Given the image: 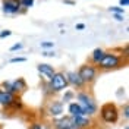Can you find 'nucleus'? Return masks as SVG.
I'll return each instance as SVG.
<instances>
[{
  "instance_id": "7ed1b4c3",
  "label": "nucleus",
  "mask_w": 129,
  "mask_h": 129,
  "mask_svg": "<svg viewBox=\"0 0 129 129\" xmlns=\"http://www.w3.org/2000/svg\"><path fill=\"white\" fill-rule=\"evenodd\" d=\"M97 114L104 125H116L119 122V117H120V110H119L116 103L109 101V103H104L100 107Z\"/></svg>"
},
{
  "instance_id": "412c9836",
  "label": "nucleus",
  "mask_w": 129,
  "mask_h": 129,
  "mask_svg": "<svg viewBox=\"0 0 129 129\" xmlns=\"http://www.w3.org/2000/svg\"><path fill=\"white\" fill-rule=\"evenodd\" d=\"M40 47L43 48V51H44V50H53L54 43H53V41H43V43H40Z\"/></svg>"
},
{
  "instance_id": "b1692460",
  "label": "nucleus",
  "mask_w": 129,
  "mask_h": 129,
  "mask_svg": "<svg viewBox=\"0 0 129 129\" xmlns=\"http://www.w3.org/2000/svg\"><path fill=\"white\" fill-rule=\"evenodd\" d=\"M22 48H24V44H22V43H16V44H13L9 50L13 53V51H19V50H22Z\"/></svg>"
},
{
  "instance_id": "f03ea898",
  "label": "nucleus",
  "mask_w": 129,
  "mask_h": 129,
  "mask_svg": "<svg viewBox=\"0 0 129 129\" xmlns=\"http://www.w3.org/2000/svg\"><path fill=\"white\" fill-rule=\"evenodd\" d=\"M75 98H76V103L79 104V107L82 109L84 116H88V117H94L98 112V104H97L94 95L89 92L88 89H79L75 92Z\"/></svg>"
},
{
  "instance_id": "423d86ee",
  "label": "nucleus",
  "mask_w": 129,
  "mask_h": 129,
  "mask_svg": "<svg viewBox=\"0 0 129 129\" xmlns=\"http://www.w3.org/2000/svg\"><path fill=\"white\" fill-rule=\"evenodd\" d=\"M64 114V104L57 100V98H51L46 104V116L50 119H56Z\"/></svg>"
},
{
  "instance_id": "f8f14e48",
  "label": "nucleus",
  "mask_w": 129,
  "mask_h": 129,
  "mask_svg": "<svg viewBox=\"0 0 129 129\" xmlns=\"http://www.w3.org/2000/svg\"><path fill=\"white\" fill-rule=\"evenodd\" d=\"M22 110H24V101L19 95H16L13 98V101L10 103V106L8 109H5V112H12V113H21Z\"/></svg>"
},
{
  "instance_id": "a878e982",
  "label": "nucleus",
  "mask_w": 129,
  "mask_h": 129,
  "mask_svg": "<svg viewBox=\"0 0 129 129\" xmlns=\"http://www.w3.org/2000/svg\"><path fill=\"white\" fill-rule=\"evenodd\" d=\"M43 56L44 57H54L56 53H54L53 50H44V51H43Z\"/></svg>"
},
{
  "instance_id": "6ab92c4d",
  "label": "nucleus",
  "mask_w": 129,
  "mask_h": 129,
  "mask_svg": "<svg viewBox=\"0 0 129 129\" xmlns=\"http://www.w3.org/2000/svg\"><path fill=\"white\" fill-rule=\"evenodd\" d=\"M109 12H112L113 15H125V9L120 6H110Z\"/></svg>"
},
{
  "instance_id": "bb28decb",
  "label": "nucleus",
  "mask_w": 129,
  "mask_h": 129,
  "mask_svg": "<svg viewBox=\"0 0 129 129\" xmlns=\"http://www.w3.org/2000/svg\"><path fill=\"white\" fill-rule=\"evenodd\" d=\"M128 5H129V0H119V6H120V8L125 9Z\"/></svg>"
},
{
  "instance_id": "4468645a",
  "label": "nucleus",
  "mask_w": 129,
  "mask_h": 129,
  "mask_svg": "<svg viewBox=\"0 0 129 129\" xmlns=\"http://www.w3.org/2000/svg\"><path fill=\"white\" fill-rule=\"evenodd\" d=\"M68 114L72 116V117H76V116H84L82 113V109L79 107V104L76 101H71L68 104Z\"/></svg>"
},
{
  "instance_id": "393cba45",
  "label": "nucleus",
  "mask_w": 129,
  "mask_h": 129,
  "mask_svg": "<svg viewBox=\"0 0 129 129\" xmlns=\"http://www.w3.org/2000/svg\"><path fill=\"white\" fill-rule=\"evenodd\" d=\"M12 35V31L10 29H3V31H0V38H8Z\"/></svg>"
},
{
  "instance_id": "7c9ffc66",
  "label": "nucleus",
  "mask_w": 129,
  "mask_h": 129,
  "mask_svg": "<svg viewBox=\"0 0 129 129\" xmlns=\"http://www.w3.org/2000/svg\"><path fill=\"white\" fill-rule=\"evenodd\" d=\"M123 129H129V126H128V123H126V125H125V126H123Z\"/></svg>"
},
{
  "instance_id": "0eeeda50",
  "label": "nucleus",
  "mask_w": 129,
  "mask_h": 129,
  "mask_svg": "<svg viewBox=\"0 0 129 129\" xmlns=\"http://www.w3.org/2000/svg\"><path fill=\"white\" fill-rule=\"evenodd\" d=\"M50 125H51V129H79L73 122V117L69 114H63L60 117L51 119Z\"/></svg>"
},
{
  "instance_id": "f257e3e1",
  "label": "nucleus",
  "mask_w": 129,
  "mask_h": 129,
  "mask_svg": "<svg viewBox=\"0 0 129 129\" xmlns=\"http://www.w3.org/2000/svg\"><path fill=\"white\" fill-rule=\"evenodd\" d=\"M128 56L119 53V51H114V50H109L104 51V54L101 57V60L95 64L98 71H103V72H109V71H116V69H120L125 68L128 63Z\"/></svg>"
},
{
  "instance_id": "39448f33",
  "label": "nucleus",
  "mask_w": 129,
  "mask_h": 129,
  "mask_svg": "<svg viewBox=\"0 0 129 129\" xmlns=\"http://www.w3.org/2000/svg\"><path fill=\"white\" fill-rule=\"evenodd\" d=\"M48 87H50V89H51L53 94H59V92L64 91V89L69 87V85H68V79H66L64 72H62V71H56L54 75L48 79Z\"/></svg>"
},
{
  "instance_id": "9b49d317",
  "label": "nucleus",
  "mask_w": 129,
  "mask_h": 129,
  "mask_svg": "<svg viewBox=\"0 0 129 129\" xmlns=\"http://www.w3.org/2000/svg\"><path fill=\"white\" fill-rule=\"evenodd\" d=\"M37 71H38V73L43 76V79L44 81H48L53 75H54V72H56V69H54L51 64H48V63L37 64Z\"/></svg>"
},
{
  "instance_id": "c85d7f7f",
  "label": "nucleus",
  "mask_w": 129,
  "mask_h": 129,
  "mask_svg": "<svg viewBox=\"0 0 129 129\" xmlns=\"http://www.w3.org/2000/svg\"><path fill=\"white\" fill-rule=\"evenodd\" d=\"M114 16V19H116V21H119V22H122V21H123V18H125V15H113Z\"/></svg>"
},
{
  "instance_id": "c756f323",
  "label": "nucleus",
  "mask_w": 129,
  "mask_h": 129,
  "mask_svg": "<svg viewBox=\"0 0 129 129\" xmlns=\"http://www.w3.org/2000/svg\"><path fill=\"white\" fill-rule=\"evenodd\" d=\"M64 5H69V6H73L75 5V0H63Z\"/></svg>"
},
{
  "instance_id": "1a4fd4ad",
  "label": "nucleus",
  "mask_w": 129,
  "mask_h": 129,
  "mask_svg": "<svg viewBox=\"0 0 129 129\" xmlns=\"http://www.w3.org/2000/svg\"><path fill=\"white\" fill-rule=\"evenodd\" d=\"M64 75H66V79H68V85H71L72 88L78 89V91L87 88L85 82L81 79V76L78 75L76 71H68V72H64Z\"/></svg>"
},
{
  "instance_id": "9d476101",
  "label": "nucleus",
  "mask_w": 129,
  "mask_h": 129,
  "mask_svg": "<svg viewBox=\"0 0 129 129\" xmlns=\"http://www.w3.org/2000/svg\"><path fill=\"white\" fill-rule=\"evenodd\" d=\"M26 89H28V84L25 78H16V79L10 81V94L21 97V94H24Z\"/></svg>"
},
{
  "instance_id": "aec40b11",
  "label": "nucleus",
  "mask_w": 129,
  "mask_h": 129,
  "mask_svg": "<svg viewBox=\"0 0 129 129\" xmlns=\"http://www.w3.org/2000/svg\"><path fill=\"white\" fill-rule=\"evenodd\" d=\"M19 3H21V6L24 10H28L29 8L34 6V3H35V0H19Z\"/></svg>"
},
{
  "instance_id": "cd10ccee",
  "label": "nucleus",
  "mask_w": 129,
  "mask_h": 129,
  "mask_svg": "<svg viewBox=\"0 0 129 129\" xmlns=\"http://www.w3.org/2000/svg\"><path fill=\"white\" fill-rule=\"evenodd\" d=\"M78 31H82V29H85V24H76V26H75Z\"/></svg>"
},
{
  "instance_id": "4be33fe9",
  "label": "nucleus",
  "mask_w": 129,
  "mask_h": 129,
  "mask_svg": "<svg viewBox=\"0 0 129 129\" xmlns=\"http://www.w3.org/2000/svg\"><path fill=\"white\" fill-rule=\"evenodd\" d=\"M41 87H43V91H44V95H46V97L53 95L51 89H50V87H48V81H44V82L41 84Z\"/></svg>"
},
{
  "instance_id": "2eb2a0df",
  "label": "nucleus",
  "mask_w": 129,
  "mask_h": 129,
  "mask_svg": "<svg viewBox=\"0 0 129 129\" xmlns=\"http://www.w3.org/2000/svg\"><path fill=\"white\" fill-rule=\"evenodd\" d=\"M104 48H101V47H97L92 50V53L89 54V62L88 63L91 64H97L100 60H101V57H103V54H104Z\"/></svg>"
},
{
  "instance_id": "a211bd4d",
  "label": "nucleus",
  "mask_w": 129,
  "mask_h": 129,
  "mask_svg": "<svg viewBox=\"0 0 129 129\" xmlns=\"http://www.w3.org/2000/svg\"><path fill=\"white\" fill-rule=\"evenodd\" d=\"M119 110H120V116H123L125 120H128L129 119V104L128 103H125L122 106V109H119Z\"/></svg>"
},
{
  "instance_id": "ddd939ff",
  "label": "nucleus",
  "mask_w": 129,
  "mask_h": 129,
  "mask_svg": "<svg viewBox=\"0 0 129 129\" xmlns=\"http://www.w3.org/2000/svg\"><path fill=\"white\" fill-rule=\"evenodd\" d=\"M16 95L10 94V92H6V91H3V89L0 88V106H2L3 109H8L9 106H10V103L13 101Z\"/></svg>"
},
{
  "instance_id": "5701e85b",
  "label": "nucleus",
  "mask_w": 129,
  "mask_h": 129,
  "mask_svg": "<svg viewBox=\"0 0 129 129\" xmlns=\"http://www.w3.org/2000/svg\"><path fill=\"white\" fill-rule=\"evenodd\" d=\"M9 62H10V63H24V62H26V57L16 56V57H12V59H10Z\"/></svg>"
},
{
  "instance_id": "20e7f679",
  "label": "nucleus",
  "mask_w": 129,
  "mask_h": 129,
  "mask_svg": "<svg viewBox=\"0 0 129 129\" xmlns=\"http://www.w3.org/2000/svg\"><path fill=\"white\" fill-rule=\"evenodd\" d=\"M78 75L81 76V79L85 82V85H91L94 84L98 78V69H97L95 64H91V63H84L79 66V69L76 71Z\"/></svg>"
},
{
  "instance_id": "dca6fc26",
  "label": "nucleus",
  "mask_w": 129,
  "mask_h": 129,
  "mask_svg": "<svg viewBox=\"0 0 129 129\" xmlns=\"http://www.w3.org/2000/svg\"><path fill=\"white\" fill-rule=\"evenodd\" d=\"M28 129H51V125L44 120H34L29 123Z\"/></svg>"
},
{
  "instance_id": "f3484780",
  "label": "nucleus",
  "mask_w": 129,
  "mask_h": 129,
  "mask_svg": "<svg viewBox=\"0 0 129 129\" xmlns=\"http://www.w3.org/2000/svg\"><path fill=\"white\" fill-rule=\"evenodd\" d=\"M75 100V91L73 89H64V92H63V95H62V103L63 104H69L71 101H73Z\"/></svg>"
},
{
  "instance_id": "6e6552de",
  "label": "nucleus",
  "mask_w": 129,
  "mask_h": 129,
  "mask_svg": "<svg viewBox=\"0 0 129 129\" xmlns=\"http://www.w3.org/2000/svg\"><path fill=\"white\" fill-rule=\"evenodd\" d=\"M2 10L5 15H22L26 12L22 9L19 0H2Z\"/></svg>"
}]
</instances>
